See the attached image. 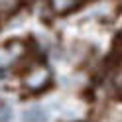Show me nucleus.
Masks as SVG:
<instances>
[{
  "mask_svg": "<svg viewBox=\"0 0 122 122\" xmlns=\"http://www.w3.org/2000/svg\"><path fill=\"white\" fill-rule=\"evenodd\" d=\"M49 81H51L49 67L43 65V63H34L24 73V77H22V85H24L28 91H32V93H37V91H43L45 87H47Z\"/></svg>",
  "mask_w": 122,
  "mask_h": 122,
  "instance_id": "obj_1",
  "label": "nucleus"
},
{
  "mask_svg": "<svg viewBox=\"0 0 122 122\" xmlns=\"http://www.w3.org/2000/svg\"><path fill=\"white\" fill-rule=\"evenodd\" d=\"M22 55H24V43L20 41H10L6 45H0V71L12 67Z\"/></svg>",
  "mask_w": 122,
  "mask_h": 122,
  "instance_id": "obj_2",
  "label": "nucleus"
},
{
  "mask_svg": "<svg viewBox=\"0 0 122 122\" xmlns=\"http://www.w3.org/2000/svg\"><path fill=\"white\" fill-rule=\"evenodd\" d=\"M47 120V114L41 106H30L22 112V122H45Z\"/></svg>",
  "mask_w": 122,
  "mask_h": 122,
  "instance_id": "obj_3",
  "label": "nucleus"
},
{
  "mask_svg": "<svg viewBox=\"0 0 122 122\" xmlns=\"http://www.w3.org/2000/svg\"><path fill=\"white\" fill-rule=\"evenodd\" d=\"M49 2H51V8L55 14H67L77 8L79 0H49Z\"/></svg>",
  "mask_w": 122,
  "mask_h": 122,
  "instance_id": "obj_4",
  "label": "nucleus"
},
{
  "mask_svg": "<svg viewBox=\"0 0 122 122\" xmlns=\"http://www.w3.org/2000/svg\"><path fill=\"white\" fill-rule=\"evenodd\" d=\"M16 6H18V0H0V14L12 12Z\"/></svg>",
  "mask_w": 122,
  "mask_h": 122,
  "instance_id": "obj_5",
  "label": "nucleus"
},
{
  "mask_svg": "<svg viewBox=\"0 0 122 122\" xmlns=\"http://www.w3.org/2000/svg\"><path fill=\"white\" fill-rule=\"evenodd\" d=\"M10 116H12V110L8 106H2L0 108V122H10Z\"/></svg>",
  "mask_w": 122,
  "mask_h": 122,
  "instance_id": "obj_6",
  "label": "nucleus"
}]
</instances>
